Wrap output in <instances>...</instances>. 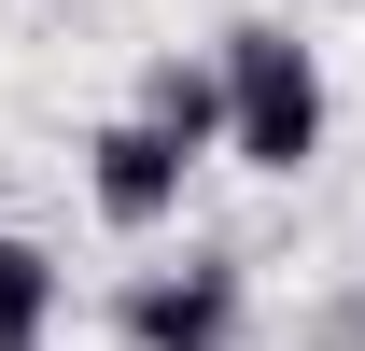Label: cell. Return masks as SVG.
Wrapping results in <instances>:
<instances>
[{"label": "cell", "instance_id": "obj_1", "mask_svg": "<svg viewBox=\"0 0 365 351\" xmlns=\"http://www.w3.org/2000/svg\"><path fill=\"white\" fill-rule=\"evenodd\" d=\"M225 155L239 169H267V183H295L323 155V127H337V85H323V56L295 43V29H267V14H253V29H225Z\"/></svg>", "mask_w": 365, "mask_h": 351}, {"label": "cell", "instance_id": "obj_2", "mask_svg": "<svg viewBox=\"0 0 365 351\" xmlns=\"http://www.w3.org/2000/svg\"><path fill=\"white\" fill-rule=\"evenodd\" d=\"M239 309H253V281L225 253H182V267H140L113 323H127V351H239Z\"/></svg>", "mask_w": 365, "mask_h": 351}, {"label": "cell", "instance_id": "obj_3", "mask_svg": "<svg viewBox=\"0 0 365 351\" xmlns=\"http://www.w3.org/2000/svg\"><path fill=\"white\" fill-rule=\"evenodd\" d=\"M182 169H197V155H182L155 113H113V127L85 141V197H98V225H127V239H155V225L182 211Z\"/></svg>", "mask_w": 365, "mask_h": 351}, {"label": "cell", "instance_id": "obj_4", "mask_svg": "<svg viewBox=\"0 0 365 351\" xmlns=\"http://www.w3.org/2000/svg\"><path fill=\"white\" fill-rule=\"evenodd\" d=\"M140 113H155L182 155H225V56H155V71H140Z\"/></svg>", "mask_w": 365, "mask_h": 351}, {"label": "cell", "instance_id": "obj_5", "mask_svg": "<svg viewBox=\"0 0 365 351\" xmlns=\"http://www.w3.org/2000/svg\"><path fill=\"white\" fill-rule=\"evenodd\" d=\"M43 323H56V253L0 225V351H43Z\"/></svg>", "mask_w": 365, "mask_h": 351}]
</instances>
